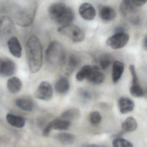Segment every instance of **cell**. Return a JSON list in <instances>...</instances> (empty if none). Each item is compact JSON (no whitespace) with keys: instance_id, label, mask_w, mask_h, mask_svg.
<instances>
[{"instance_id":"obj_9","label":"cell","mask_w":147,"mask_h":147,"mask_svg":"<svg viewBox=\"0 0 147 147\" xmlns=\"http://www.w3.org/2000/svg\"><path fill=\"white\" fill-rule=\"evenodd\" d=\"M34 95L38 99L49 101L52 98L53 95L52 86L48 82L43 81L35 91Z\"/></svg>"},{"instance_id":"obj_5","label":"cell","mask_w":147,"mask_h":147,"mask_svg":"<svg viewBox=\"0 0 147 147\" xmlns=\"http://www.w3.org/2000/svg\"><path fill=\"white\" fill-rule=\"evenodd\" d=\"M121 13L126 19L135 25L140 22V17L137 6L132 0H123L120 5Z\"/></svg>"},{"instance_id":"obj_26","label":"cell","mask_w":147,"mask_h":147,"mask_svg":"<svg viewBox=\"0 0 147 147\" xmlns=\"http://www.w3.org/2000/svg\"><path fill=\"white\" fill-rule=\"evenodd\" d=\"M56 138L60 143L65 145L72 144L75 140V136L73 134L68 133L59 134L56 136Z\"/></svg>"},{"instance_id":"obj_7","label":"cell","mask_w":147,"mask_h":147,"mask_svg":"<svg viewBox=\"0 0 147 147\" xmlns=\"http://www.w3.org/2000/svg\"><path fill=\"white\" fill-rule=\"evenodd\" d=\"M16 27L13 20L7 16L0 18V39L8 41L16 32Z\"/></svg>"},{"instance_id":"obj_4","label":"cell","mask_w":147,"mask_h":147,"mask_svg":"<svg viewBox=\"0 0 147 147\" xmlns=\"http://www.w3.org/2000/svg\"><path fill=\"white\" fill-rule=\"evenodd\" d=\"M37 7V4L34 3L27 7L16 9L13 13V18L16 23L23 27L30 26L35 17Z\"/></svg>"},{"instance_id":"obj_2","label":"cell","mask_w":147,"mask_h":147,"mask_svg":"<svg viewBox=\"0 0 147 147\" xmlns=\"http://www.w3.org/2000/svg\"><path fill=\"white\" fill-rule=\"evenodd\" d=\"M48 12L51 19L61 26L71 24L74 19L73 10L62 3L52 4Z\"/></svg>"},{"instance_id":"obj_32","label":"cell","mask_w":147,"mask_h":147,"mask_svg":"<svg viewBox=\"0 0 147 147\" xmlns=\"http://www.w3.org/2000/svg\"><path fill=\"white\" fill-rule=\"evenodd\" d=\"M133 2L136 6L137 7H141L146 4L147 2V0H132Z\"/></svg>"},{"instance_id":"obj_11","label":"cell","mask_w":147,"mask_h":147,"mask_svg":"<svg viewBox=\"0 0 147 147\" xmlns=\"http://www.w3.org/2000/svg\"><path fill=\"white\" fill-rule=\"evenodd\" d=\"M71 126V122L61 118H58L53 120L48 123L43 130L45 134L48 135L51 131L53 129L59 130H67Z\"/></svg>"},{"instance_id":"obj_1","label":"cell","mask_w":147,"mask_h":147,"mask_svg":"<svg viewBox=\"0 0 147 147\" xmlns=\"http://www.w3.org/2000/svg\"><path fill=\"white\" fill-rule=\"evenodd\" d=\"M28 65L32 73L38 72L42 66L43 50L41 43L36 36L30 37L27 43Z\"/></svg>"},{"instance_id":"obj_17","label":"cell","mask_w":147,"mask_h":147,"mask_svg":"<svg viewBox=\"0 0 147 147\" xmlns=\"http://www.w3.org/2000/svg\"><path fill=\"white\" fill-rule=\"evenodd\" d=\"M124 70V65L123 63L117 60L113 62L112 78L115 84L117 83L121 79Z\"/></svg>"},{"instance_id":"obj_16","label":"cell","mask_w":147,"mask_h":147,"mask_svg":"<svg viewBox=\"0 0 147 147\" xmlns=\"http://www.w3.org/2000/svg\"><path fill=\"white\" fill-rule=\"evenodd\" d=\"M118 105L120 112L122 114L131 112L134 109L135 104L134 101L126 97L120 98L118 100Z\"/></svg>"},{"instance_id":"obj_12","label":"cell","mask_w":147,"mask_h":147,"mask_svg":"<svg viewBox=\"0 0 147 147\" xmlns=\"http://www.w3.org/2000/svg\"><path fill=\"white\" fill-rule=\"evenodd\" d=\"M16 71L15 63L10 59H1L0 63V75L9 77L14 74Z\"/></svg>"},{"instance_id":"obj_25","label":"cell","mask_w":147,"mask_h":147,"mask_svg":"<svg viewBox=\"0 0 147 147\" xmlns=\"http://www.w3.org/2000/svg\"><path fill=\"white\" fill-rule=\"evenodd\" d=\"M80 115V112L78 109L71 108L65 111L62 113L60 118L71 121L77 119Z\"/></svg>"},{"instance_id":"obj_35","label":"cell","mask_w":147,"mask_h":147,"mask_svg":"<svg viewBox=\"0 0 147 147\" xmlns=\"http://www.w3.org/2000/svg\"><path fill=\"white\" fill-rule=\"evenodd\" d=\"M146 97L147 98V87L146 89Z\"/></svg>"},{"instance_id":"obj_24","label":"cell","mask_w":147,"mask_h":147,"mask_svg":"<svg viewBox=\"0 0 147 147\" xmlns=\"http://www.w3.org/2000/svg\"><path fill=\"white\" fill-rule=\"evenodd\" d=\"M138 127L137 121L132 117H127L123 123L122 129L123 131L126 133H129L135 131Z\"/></svg>"},{"instance_id":"obj_10","label":"cell","mask_w":147,"mask_h":147,"mask_svg":"<svg viewBox=\"0 0 147 147\" xmlns=\"http://www.w3.org/2000/svg\"><path fill=\"white\" fill-rule=\"evenodd\" d=\"M129 70L132 76V85L129 90L130 94L135 97H141L144 96L145 92L143 88L140 84L135 67L134 65H130Z\"/></svg>"},{"instance_id":"obj_15","label":"cell","mask_w":147,"mask_h":147,"mask_svg":"<svg viewBox=\"0 0 147 147\" xmlns=\"http://www.w3.org/2000/svg\"><path fill=\"white\" fill-rule=\"evenodd\" d=\"M86 79L92 84H99L104 81L105 76L98 67L92 66Z\"/></svg>"},{"instance_id":"obj_21","label":"cell","mask_w":147,"mask_h":147,"mask_svg":"<svg viewBox=\"0 0 147 147\" xmlns=\"http://www.w3.org/2000/svg\"><path fill=\"white\" fill-rule=\"evenodd\" d=\"M6 119L8 123L11 126L19 128L23 127L26 123L25 119L23 117L13 114H7L6 116Z\"/></svg>"},{"instance_id":"obj_34","label":"cell","mask_w":147,"mask_h":147,"mask_svg":"<svg viewBox=\"0 0 147 147\" xmlns=\"http://www.w3.org/2000/svg\"><path fill=\"white\" fill-rule=\"evenodd\" d=\"M143 47L144 49L147 51V35L143 39Z\"/></svg>"},{"instance_id":"obj_28","label":"cell","mask_w":147,"mask_h":147,"mask_svg":"<svg viewBox=\"0 0 147 147\" xmlns=\"http://www.w3.org/2000/svg\"><path fill=\"white\" fill-rule=\"evenodd\" d=\"M92 66L85 65L83 66L76 75V79L78 81H82L87 78L88 74L91 69Z\"/></svg>"},{"instance_id":"obj_14","label":"cell","mask_w":147,"mask_h":147,"mask_svg":"<svg viewBox=\"0 0 147 147\" xmlns=\"http://www.w3.org/2000/svg\"><path fill=\"white\" fill-rule=\"evenodd\" d=\"M9 50L11 54L15 57L19 58L22 55L21 45L16 37H12L7 41Z\"/></svg>"},{"instance_id":"obj_31","label":"cell","mask_w":147,"mask_h":147,"mask_svg":"<svg viewBox=\"0 0 147 147\" xmlns=\"http://www.w3.org/2000/svg\"><path fill=\"white\" fill-rule=\"evenodd\" d=\"M79 95L81 98L85 101H88L91 100L90 93L87 90L84 88H80L78 90Z\"/></svg>"},{"instance_id":"obj_27","label":"cell","mask_w":147,"mask_h":147,"mask_svg":"<svg viewBox=\"0 0 147 147\" xmlns=\"http://www.w3.org/2000/svg\"><path fill=\"white\" fill-rule=\"evenodd\" d=\"M112 62V57L110 54L105 53L100 57L99 64L103 69H106L111 64Z\"/></svg>"},{"instance_id":"obj_3","label":"cell","mask_w":147,"mask_h":147,"mask_svg":"<svg viewBox=\"0 0 147 147\" xmlns=\"http://www.w3.org/2000/svg\"><path fill=\"white\" fill-rule=\"evenodd\" d=\"M66 56L62 46L57 41L51 42L45 51L47 61L54 66L59 65L63 67Z\"/></svg>"},{"instance_id":"obj_8","label":"cell","mask_w":147,"mask_h":147,"mask_svg":"<svg viewBox=\"0 0 147 147\" xmlns=\"http://www.w3.org/2000/svg\"><path fill=\"white\" fill-rule=\"evenodd\" d=\"M129 38V35L126 33H115L107 39L106 44L112 49H121L127 45Z\"/></svg>"},{"instance_id":"obj_20","label":"cell","mask_w":147,"mask_h":147,"mask_svg":"<svg viewBox=\"0 0 147 147\" xmlns=\"http://www.w3.org/2000/svg\"><path fill=\"white\" fill-rule=\"evenodd\" d=\"M7 87L9 91L13 94L18 93L21 90L22 83L17 77L10 78L7 82Z\"/></svg>"},{"instance_id":"obj_30","label":"cell","mask_w":147,"mask_h":147,"mask_svg":"<svg viewBox=\"0 0 147 147\" xmlns=\"http://www.w3.org/2000/svg\"><path fill=\"white\" fill-rule=\"evenodd\" d=\"M102 119V116L98 111H92L89 115V121L93 125H96L100 123Z\"/></svg>"},{"instance_id":"obj_22","label":"cell","mask_w":147,"mask_h":147,"mask_svg":"<svg viewBox=\"0 0 147 147\" xmlns=\"http://www.w3.org/2000/svg\"><path fill=\"white\" fill-rule=\"evenodd\" d=\"M15 104L17 107L24 111L30 112L33 109V102L29 98H18L16 100Z\"/></svg>"},{"instance_id":"obj_19","label":"cell","mask_w":147,"mask_h":147,"mask_svg":"<svg viewBox=\"0 0 147 147\" xmlns=\"http://www.w3.org/2000/svg\"><path fill=\"white\" fill-rule=\"evenodd\" d=\"M79 64V61L76 56L70 55L68 57L67 55L63 66L65 67V70L67 73L70 74L73 72Z\"/></svg>"},{"instance_id":"obj_13","label":"cell","mask_w":147,"mask_h":147,"mask_svg":"<svg viewBox=\"0 0 147 147\" xmlns=\"http://www.w3.org/2000/svg\"><path fill=\"white\" fill-rule=\"evenodd\" d=\"M79 12L82 18L86 20H93L96 15V11L94 7L87 3H84L80 5Z\"/></svg>"},{"instance_id":"obj_33","label":"cell","mask_w":147,"mask_h":147,"mask_svg":"<svg viewBox=\"0 0 147 147\" xmlns=\"http://www.w3.org/2000/svg\"><path fill=\"white\" fill-rule=\"evenodd\" d=\"M81 147H106L103 145H96V144H84Z\"/></svg>"},{"instance_id":"obj_6","label":"cell","mask_w":147,"mask_h":147,"mask_svg":"<svg viewBox=\"0 0 147 147\" xmlns=\"http://www.w3.org/2000/svg\"><path fill=\"white\" fill-rule=\"evenodd\" d=\"M58 31L67 36L74 42H81L84 39L85 34L83 31L78 26L70 24L61 26Z\"/></svg>"},{"instance_id":"obj_23","label":"cell","mask_w":147,"mask_h":147,"mask_svg":"<svg viewBox=\"0 0 147 147\" xmlns=\"http://www.w3.org/2000/svg\"><path fill=\"white\" fill-rule=\"evenodd\" d=\"M55 88L58 93H66L69 90L70 83L69 80L65 77L60 78L55 84Z\"/></svg>"},{"instance_id":"obj_29","label":"cell","mask_w":147,"mask_h":147,"mask_svg":"<svg viewBox=\"0 0 147 147\" xmlns=\"http://www.w3.org/2000/svg\"><path fill=\"white\" fill-rule=\"evenodd\" d=\"M113 147H134L133 144L122 138H116L112 142Z\"/></svg>"},{"instance_id":"obj_18","label":"cell","mask_w":147,"mask_h":147,"mask_svg":"<svg viewBox=\"0 0 147 147\" xmlns=\"http://www.w3.org/2000/svg\"><path fill=\"white\" fill-rule=\"evenodd\" d=\"M99 15L103 20L111 21L116 17V13L115 9L109 6H103L99 10Z\"/></svg>"}]
</instances>
